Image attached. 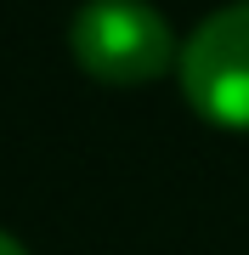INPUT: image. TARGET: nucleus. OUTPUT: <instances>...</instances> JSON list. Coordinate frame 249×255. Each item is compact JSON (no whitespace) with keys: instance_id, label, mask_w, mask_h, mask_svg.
Returning a JSON list of instances; mask_svg holds the SVG:
<instances>
[{"instance_id":"nucleus-1","label":"nucleus","mask_w":249,"mask_h":255,"mask_svg":"<svg viewBox=\"0 0 249 255\" xmlns=\"http://www.w3.org/2000/svg\"><path fill=\"white\" fill-rule=\"evenodd\" d=\"M68 51L96 85L119 91L159 80L181 57L165 11H153L148 0H85L68 23Z\"/></svg>"},{"instance_id":"nucleus-2","label":"nucleus","mask_w":249,"mask_h":255,"mask_svg":"<svg viewBox=\"0 0 249 255\" xmlns=\"http://www.w3.org/2000/svg\"><path fill=\"white\" fill-rule=\"evenodd\" d=\"M187 102L221 130H249V0L210 11L175 57Z\"/></svg>"},{"instance_id":"nucleus-3","label":"nucleus","mask_w":249,"mask_h":255,"mask_svg":"<svg viewBox=\"0 0 249 255\" xmlns=\"http://www.w3.org/2000/svg\"><path fill=\"white\" fill-rule=\"evenodd\" d=\"M0 255H28V250H23V244H17L11 233H0Z\"/></svg>"}]
</instances>
